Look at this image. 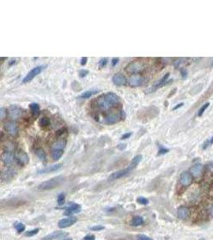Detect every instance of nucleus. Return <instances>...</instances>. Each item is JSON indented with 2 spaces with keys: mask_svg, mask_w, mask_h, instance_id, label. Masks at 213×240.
<instances>
[{
  "mask_svg": "<svg viewBox=\"0 0 213 240\" xmlns=\"http://www.w3.org/2000/svg\"><path fill=\"white\" fill-rule=\"evenodd\" d=\"M95 107L97 110L107 112L109 114L113 110V108L121 105V98L117 94L113 92H107L102 94L94 100Z\"/></svg>",
  "mask_w": 213,
  "mask_h": 240,
  "instance_id": "obj_1",
  "label": "nucleus"
},
{
  "mask_svg": "<svg viewBox=\"0 0 213 240\" xmlns=\"http://www.w3.org/2000/svg\"><path fill=\"white\" fill-rule=\"evenodd\" d=\"M125 119V113L124 112L123 110L119 109L106 114V115L103 119L104 120L102 123L106 125H112V124L117 123Z\"/></svg>",
  "mask_w": 213,
  "mask_h": 240,
  "instance_id": "obj_2",
  "label": "nucleus"
},
{
  "mask_svg": "<svg viewBox=\"0 0 213 240\" xmlns=\"http://www.w3.org/2000/svg\"><path fill=\"white\" fill-rule=\"evenodd\" d=\"M63 177H56V178H53V179H49L42 183L38 186V189H40V190H51V189H53L55 187H58L60 184L63 183Z\"/></svg>",
  "mask_w": 213,
  "mask_h": 240,
  "instance_id": "obj_3",
  "label": "nucleus"
},
{
  "mask_svg": "<svg viewBox=\"0 0 213 240\" xmlns=\"http://www.w3.org/2000/svg\"><path fill=\"white\" fill-rule=\"evenodd\" d=\"M129 86L131 87H138L140 86L146 85L148 81L145 77L141 76L140 74H133L131 75L129 79L127 80Z\"/></svg>",
  "mask_w": 213,
  "mask_h": 240,
  "instance_id": "obj_4",
  "label": "nucleus"
},
{
  "mask_svg": "<svg viewBox=\"0 0 213 240\" xmlns=\"http://www.w3.org/2000/svg\"><path fill=\"white\" fill-rule=\"evenodd\" d=\"M143 69V65L139 61L131 62L125 67V71L130 74H138Z\"/></svg>",
  "mask_w": 213,
  "mask_h": 240,
  "instance_id": "obj_5",
  "label": "nucleus"
},
{
  "mask_svg": "<svg viewBox=\"0 0 213 240\" xmlns=\"http://www.w3.org/2000/svg\"><path fill=\"white\" fill-rule=\"evenodd\" d=\"M44 68H45V66L41 65V66H38V67L33 68L32 70H30L27 75L24 77L23 83H29L30 81H32L35 77L38 76L39 74H41V72L43 70Z\"/></svg>",
  "mask_w": 213,
  "mask_h": 240,
  "instance_id": "obj_6",
  "label": "nucleus"
},
{
  "mask_svg": "<svg viewBox=\"0 0 213 240\" xmlns=\"http://www.w3.org/2000/svg\"><path fill=\"white\" fill-rule=\"evenodd\" d=\"M1 159H2V162L5 165H7V167L11 166L16 161V159H15V154H13L12 151L4 150L3 153L2 154Z\"/></svg>",
  "mask_w": 213,
  "mask_h": 240,
  "instance_id": "obj_7",
  "label": "nucleus"
},
{
  "mask_svg": "<svg viewBox=\"0 0 213 240\" xmlns=\"http://www.w3.org/2000/svg\"><path fill=\"white\" fill-rule=\"evenodd\" d=\"M9 115L12 119L15 120L19 119L23 114V110L20 107H18L16 105H11L9 107Z\"/></svg>",
  "mask_w": 213,
  "mask_h": 240,
  "instance_id": "obj_8",
  "label": "nucleus"
},
{
  "mask_svg": "<svg viewBox=\"0 0 213 240\" xmlns=\"http://www.w3.org/2000/svg\"><path fill=\"white\" fill-rule=\"evenodd\" d=\"M15 159L16 162L21 166H25L29 163V156L23 150H18L15 152Z\"/></svg>",
  "mask_w": 213,
  "mask_h": 240,
  "instance_id": "obj_9",
  "label": "nucleus"
},
{
  "mask_svg": "<svg viewBox=\"0 0 213 240\" xmlns=\"http://www.w3.org/2000/svg\"><path fill=\"white\" fill-rule=\"evenodd\" d=\"M133 170V167H130L129 166V167L125 168V169H123V170L116 171V172H114V173H113L111 175H110V178H109V180H110V181H113V180L119 179L122 178V177L126 176L127 174H129Z\"/></svg>",
  "mask_w": 213,
  "mask_h": 240,
  "instance_id": "obj_10",
  "label": "nucleus"
},
{
  "mask_svg": "<svg viewBox=\"0 0 213 240\" xmlns=\"http://www.w3.org/2000/svg\"><path fill=\"white\" fill-rule=\"evenodd\" d=\"M169 76H170V74L169 73H166L164 75L161 79H160V80H159V82L157 83L156 85H154L152 88H150L149 90H146V92H148L147 94H149V93H152L153 91H155V90H157L158 88H160V87H162L163 86H164V85H166L167 83H168V81H169Z\"/></svg>",
  "mask_w": 213,
  "mask_h": 240,
  "instance_id": "obj_11",
  "label": "nucleus"
},
{
  "mask_svg": "<svg viewBox=\"0 0 213 240\" xmlns=\"http://www.w3.org/2000/svg\"><path fill=\"white\" fill-rule=\"evenodd\" d=\"M16 174V170L12 167H7L6 169H4L2 171V180L5 182H8L13 179V177Z\"/></svg>",
  "mask_w": 213,
  "mask_h": 240,
  "instance_id": "obj_12",
  "label": "nucleus"
},
{
  "mask_svg": "<svg viewBox=\"0 0 213 240\" xmlns=\"http://www.w3.org/2000/svg\"><path fill=\"white\" fill-rule=\"evenodd\" d=\"M4 129L6 130L7 133L10 134V135H16L18 131L17 124L13 121L7 122L4 125Z\"/></svg>",
  "mask_w": 213,
  "mask_h": 240,
  "instance_id": "obj_13",
  "label": "nucleus"
},
{
  "mask_svg": "<svg viewBox=\"0 0 213 240\" xmlns=\"http://www.w3.org/2000/svg\"><path fill=\"white\" fill-rule=\"evenodd\" d=\"M127 79L125 76L122 74H116L115 75H113L112 78V81L114 85H116L117 87H120V86H124L127 83Z\"/></svg>",
  "mask_w": 213,
  "mask_h": 240,
  "instance_id": "obj_14",
  "label": "nucleus"
},
{
  "mask_svg": "<svg viewBox=\"0 0 213 240\" xmlns=\"http://www.w3.org/2000/svg\"><path fill=\"white\" fill-rule=\"evenodd\" d=\"M77 221L76 218L74 217H70V218H66V219H64L59 221L58 223V227L60 228H66V227H70L72 226L73 224L75 223V222Z\"/></svg>",
  "mask_w": 213,
  "mask_h": 240,
  "instance_id": "obj_15",
  "label": "nucleus"
},
{
  "mask_svg": "<svg viewBox=\"0 0 213 240\" xmlns=\"http://www.w3.org/2000/svg\"><path fill=\"white\" fill-rule=\"evenodd\" d=\"M62 167V163H58L54 164L53 166H50V167H46L45 169L38 170L37 173L42 174H48V173H52V172H55L57 170H58L60 168Z\"/></svg>",
  "mask_w": 213,
  "mask_h": 240,
  "instance_id": "obj_16",
  "label": "nucleus"
},
{
  "mask_svg": "<svg viewBox=\"0 0 213 240\" xmlns=\"http://www.w3.org/2000/svg\"><path fill=\"white\" fill-rule=\"evenodd\" d=\"M180 182L183 186H188L192 183V176L188 172H184L181 174L180 178Z\"/></svg>",
  "mask_w": 213,
  "mask_h": 240,
  "instance_id": "obj_17",
  "label": "nucleus"
},
{
  "mask_svg": "<svg viewBox=\"0 0 213 240\" xmlns=\"http://www.w3.org/2000/svg\"><path fill=\"white\" fill-rule=\"evenodd\" d=\"M66 233H65L63 231H54L53 233L50 234H48L47 236L42 239V240H53L55 239H58V238H62V237L66 236Z\"/></svg>",
  "mask_w": 213,
  "mask_h": 240,
  "instance_id": "obj_18",
  "label": "nucleus"
},
{
  "mask_svg": "<svg viewBox=\"0 0 213 240\" xmlns=\"http://www.w3.org/2000/svg\"><path fill=\"white\" fill-rule=\"evenodd\" d=\"M66 141L64 139H58L57 140L55 143H53L51 146V150H64V148L66 147Z\"/></svg>",
  "mask_w": 213,
  "mask_h": 240,
  "instance_id": "obj_19",
  "label": "nucleus"
},
{
  "mask_svg": "<svg viewBox=\"0 0 213 240\" xmlns=\"http://www.w3.org/2000/svg\"><path fill=\"white\" fill-rule=\"evenodd\" d=\"M81 210V207L78 204H72L70 207H68L65 211L66 215H70L73 213H78Z\"/></svg>",
  "mask_w": 213,
  "mask_h": 240,
  "instance_id": "obj_20",
  "label": "nucleus"
},
{
  "mask_svg": "<svg viewBox=\"0 0 213 240\" xmlns=\"http://www.w3.org/2000/svg\"><path fill=\"white\" fill-rule=\"evenodd\" d=\"M202 168H203L202 164L198 163L195 164V165L191 168V173H192V174L193 176L197 177L200 173H201Z\"/></svg>",
  "mask_w": 213,
  "mask_h": 240,
  "instance_id": "obj_21",
  "label": "nucleus"
},
{
  "mask_svg": "<svg viewBox=\"0 0 213 240\" xmlns=\"http://www.w3.org/2000/svg\"><path fill=\"white\" fill-rule=\"evenodd\" d=\"M99 90H86L83 93H82L78 96L79 99H90V97H92L94 94H96L97 93H98Z\"/></svg>",
  "mask_w": 213,
  "mask_h": 240,
  "instance_id": "obj_22",
  "label": "nucleus"
},
{
  "mask_svg": "<svg viewBox=\"0 0 213 240\" xmlns=\"http://www.w3.org/2000/svg\"><path fill=\"white\" fill-rule=\"evenodd\" d=\"M30 109L34 116L37 117L39 115V114H40V108H39V105L38 104L36 103H33L30 104Z\"/></svg>",
  "mask_w": 213,
  "mask_h": 240,
  "instance_id": "obj_23",
  "label": "nucleus"
},
{
  "mask_svg": "<svg viewBox=\"0 0 213 240\" xmlns=\"http://www.w3.org/2000/svg\"><path fill=\"white\" fill-rule=\"evenodd\" d=\"M189 214V210L187 209L186 207H180L178 210V216L181 219H184Z\"/></svg>",
  "mask_w": 213,
  "mask_h": 240,
  "instance_id": "obj_24",
  "label": "nucleus"
},
{
  "mask_svg": "<svg viewBox=\"0 0 213 240\" xmlns=\"http://www.w3.org/2000/svg\"><path fill=\"white\" fill-rule=\"evenodd\" d=\"M64 154V150H51V156L53 160L60 159V158Z\"/></svg>",
  "mask_w": 213,
  "mask_h": 240,
  "instance_id": "obj_25",
  "label": "nucleus"
},
{
  "mask_svg": "<svg viewBox=\"0 0 213 240\" xmlns=\"http://www.w3.org/2000/svg\"><path fill=\"white\" fill-rule=\"evenodd\" d=\"M34 152H35V154L37 155V157H38L41 161H45V160H46L47 156H46V153H45L43 149H42V148H38V149H36V150H34Z\"/></svg>",
  "mask_w": 213,
  "mask_h": 240,
  "instance_id": "obj_26",
  "label": "nucleus"
},
{
  "mask_svg": "<svg viewBox=\"0 0 213 240\" xmlns=\"http://www.w3.org/2000/svg\"><path fill=\"white\" fill-rule=\"evenodd\" d=\"M38 123H39V127H42V128H46V127H47L50 125V119H49V118H47V117H42V119H40Z\"/></svg>",
  "mask_w": 213,
  "mask_h": 240,
  "instance_id": "obj_27",
  "label": "nucleus"
},
{
  "mask_svg": "<svg viewBox=\"0 0 213 240\" xmlns=\"http://www.w3.org/2000/svg\"><path fill=\"white\" fill-rule=\"evenodd\" d=\"M141 160H142V155H141V154H138V155H137L136 157H134V159H133L132 160V162H131L130 167H132L133 169H134V168L137 167V165L141 162Z\"/></svg>",
  "mask_w": 213,
  "mask_h": 240,
  "instance_id": "obj_28",
  "label": "nucleus"
},
{
  "mask_svg": "<svg viewBox=\"0 0 213 240\" xmlns=\"http://www.w3.org/2000/svg\"><path fill=\"white\" fill-rule=\"evenodd\" d=\"M143 223L144 220L141 217H135L133 219V221H132V225L137 227V226H140V225H142Z\"/></svg>",
  "mask_w": 213,
  "mask_h": 240,
  "instance_id": "obj_29",
  "label": "nucleus"
},
{
  "mask_svg": "<svg viewBox=\"0 0 213 240\" xmlns=\"http://www.w3.org/2000/svg\"><path fill=\"white\" fill-rule=\"evenodd\" d=\"M209 105H210L209 103H206L203 104V106L200 108L199 111H198V116H202V115H203V114L204 113V111L208 109V107H209Z\"/></svg>",
  "mask_w": 213,
  "mask_h": 240,
  "instance_id": "obj_30",
  "label": "nucleus"
},
{
  "mask_svg": "<svg viewBox=\"0 0 213 240\" xmlns=\"http://www.w3.org/2000/svg\"><path fill=\"white\" fill-rule=\"evenodd\" d=\"M108 63V59L107 58H102L99 61V63H98V67L101 69L105 67Z\"/></svg>",
  "mask_w": 213,
  "mask_h": 240,
  "instance_id": "obj_31",
  "label": "nucleus"
},
{
  "mask_svg": "<svg viewBox=\"0 0 213 240\" xmlns=\"http://www.w3.org/2000/svg\"><path fill=\"white\" fill-rule=\"evenodd\" d=\"M89 74V70H86V69H82V70H79L78 72V75L80 77L81 79H83L85 77H86Z\"/></svg>",
  "mask_w": 213,
  "mask_h": 240,
  "instance_id": "obj_32",
  "label": "nucleus"
},
{
  "mask_svg": "<svg viewBox=\"0 0 213 240\" xmlns=\"http://www.w3.org/2000/svg\"><path fill=\"white\" fill-rule=\"evenodd\" d=\"M15 229L18 233H22L25 230V226L23 223H17L15 225Z\"/></svg>",
  "mask_w": 213,
  "mask_h": 240,
  "instance_id": "obj_33",
  "label": "nucleus"
},
{
  "mask_svg": "<svg viewBox=\"0 0 213 240\" xmlns=\"http://www.w3.org/2000/svg\"><path fill=\"white\" fill-rule=\"evenodd\" d=\"M168 152V149H167L165 147L160 146L159 147V151H158V155H161V154H164Z\"/></svg>",
  "mask_w": 213,
  "mask_h": 240,
  "instance_id": "obj_34",
  "label": "nucleus"
},
{
  "mask_svg": "<svg viewBox=\"0 0 213 240\" xmlns=\"http://www.w3.org/2000/svg\"><path fill=\"white\" fill-rule=\"evenodd\" d=\"M64 202H65V195H64V194H60L58 198V203L59 205H62Z\"/></svg>",
  "mask_w": 213,
  "mask_h": 240,
  "instance_id": "obj_35",
  "label": "nucleus"
},
{
  "mask_svg": "<svg viewBox=\"0 0 213 240\" xmlns=\"http://www.w3.org/2000/svg\"><path fill=\"white\" fill-rule=\"evenodd\" d=\"M39 231V229H34V230H30V231H27V233L25 234V235L26 236H33V235H34V234H36Z\"/></svg>",
  "mask_w": 213,
  "mask_h": 240,
  "instance_id": "obj_36",
  "label": "nucleus"
},
{
  "mask_svg": "<svg viewBox=\"0 0 213 240\" xmlns=\"http://www.w3.org/2000/svg\"><path fill=\"white\" fill-rule=\"evenodd\" d=\"M5 116H7V109L4 107H1L0 108V117L2 119H3Z\"/></svg>",
  "mask_w": 213,
  "mask_h": 240,
  "instance_id": "obj_37",
  "label": "nucleus"
},
{
  "mask_svg": "<svg viewBox=\"0 0 213 240\" xmlns=\"http://www.w3.org/2000/svg\"><path fill=\"white\" fill-rule=\"evenodd\" d=\"M137 240H153L152 239H150L149 237L145 236L144 234H139L137 236Z\"/></svg>",
  "mask_w": 213,
  "mask_h": 240,
  "instance_id": "obj_38",
  "label": "nucleus"
},
{
  "mask_svg": "<svg viewBox=\"0 0 213 240\" xmlns=\"http://www.w3.org/2000/svg\"><path fill=\"white\" fill-rule=\"evenodd\" d=\"M66 128H62V129H60V130H58L57 131V137L62 136V135L64 133H66Z\"/></svg>",
  "mask_w": 213,
  "mask_h": 240,
  "instance_id": "obj_39",
  "label": "nucleus"
},
{
  "mask_svg": "<svg viewBox=\"0 0 213 240\" xmlns=\"http://www.w3.org/2000/svg\"><path fill=\"white\" fill-rule=\"evenodd\" d=\"M180 74H181V76H182L183 79H185L188 76V71L184 68H181L180 69Z\"/></svg>",
  "mask_w": 213,
  "mask_h": 240,
  "instance_id": "obj_40",
  "label": "nucleus"
},
{
  "mask_svg": "<svg viewBox=\"0 0 213 240\" xmlns=\"http://www.w3.org/2000/svg\"><path fill=\"white\" fill-rule=\"evenodd\" d=\"M119 62V58H113L112 61H111V66L112 67H115Z\"/></svg>",
  "mask_w": 213,
  "mask_h": 240,
  "instance_id": "obj_41",
  "label": "nucleus"
},
{
  "mask_svg": "<svg viewBox=\"0 0 213 240\" xmlns=\"http://www.w3.org/2000/svg\"><path fill=\"white\" fill-rule=\"evenodd\" d=\"M137 201H138V203L140 204H147L148 203V199H145V198H139L138 199H137Z\"/></svg>",
  "mask_w": 213,
  "mask_h": 240,
  "instance_id": "obj_42",
  "label": "nucleus"
},
{
  "mask_svg": "<svg viewBox=\"0 0 213 240\" xmlns=\"http://www.w3.org/2000/svg\"><path fill=\"white\" fill-rule=\"evenodd\" d=\"M104 227L102 226H95V227H93L90 228V230H93V231H97V230H103Z\"/></svg>",
  "mask_w": 213,
  "mask_h": 240,
  "instance_id": "obj_43",
  "label": "nucleus"
},
{
  "mask_svg": "<svg viewBox=\"0 0 213 240\" xmlns=\"http://www.w3.org/2000/svg\"><path fill=\"white\" fill-rule=\"evenodd\" d=\"M131 135H132V133H131V132L124 134L123 135L121 136V139H127L130 138V137H131Z\"/></svg>",
  "mask_w": 213,
  "mask_h": 240,
  "instance_id": "obj_44",
  "label": "nucleus"
},
{
  "mask_svg": "<svg viewBox=\"0 0 213 240\" xmlns=\"http://www.w3.org/2000/svg\"><path fill=\"white\" fill-rule=\"evenodd\" d=\"M87 61H88V58L87 57H82L81 59V65L82 66H85L87 63Z\"/></svg>",
  "mask_w": 213,
  "mask_h": 240,
  "instance_id": "obj_45",
  "label": "nucleus"
},
{
  "mask_svg": "<svg viewBox=\"0 0 213 240\" xmlns=\"http://www.w3.org/2000/svg\"><path fill=\"white\" fill-rule=\"evenodd\" d=\"M126 144L125 143H121V144H118V146H117V148L119 149V150H124L125 148H126Z\"/></svg>",
  "mask_w": 213,
  "mask_h": 240,
  "instance_id": "obj_46",
  "label": "nucleus"
},
{
  "mask_svg": "<svg viewBox=\"0 0 213 240\" xmlns=\"http://www.w3.org/2000/svg\"><path fill=\"white\" fill-rule=\"evenodd\" d=\"M184 106V103H180L177 104L176 107H174L173 108V110H177V109H179V108H180L181 107H183Z\"/></svg>",
  "mask_w": 213,
  "mask_h": 240,
  "instance_id": "obj_47",
  "label": "nucleus"
},
{
  "mask_svg": "<svg viewBox=\"0 0 213 240\" xmlns=\"http://www.w3.org/2000/svg\"><path fill=\"white\" fill-rule=\"evenodd\" d=\"M94 236L93 235H86L84 238V240H94Z\"/></svg>",
  "mask_w": 213,
  "mask_h": 240,
  "instance_id": "obj_48",
  "label": "nucleus"
},
{
  "mask_svg": "<svg viewBox=\"0 0 213 240\" xmlns=\"http://www.w3.org/2000/svg\"><path fill=\"white\" fill-rule=\"evenodd\" d=\"M15 63H16V59H11L10 62H9V65H10V66H11V65H14V64H15Z\"/></svg>",
  "mask_w": 213,
  "mask_h": 240,
  "instance_id": "obj_49",
  "label": "nucleus"
},
{
  "mask_svg": "<svg viewBox=\"0 0 213 240\" xmlns=\"http://www.w3.org/2000/svg\"><path fill=\"white\" fill-rule=\"evenodd\" d=\"M176 91H177V89H174L173 90H172V92H171V94H170L169 95H168V97H171L172 95H173V94H175V92H176Z\"/></svg>",
  "mask_w": 213,
  "mask_h": 240,
  "instance_id": "obj_50",
  "label": "nucleus"
},
{
  "mask_svg": "<svg viewBox=\"0 0 213 240\" xmlns=\"http://www.w3.org/2000/svg\"><path fill=\"white\" fill-rule=\"evenodd\" d=\"M209 140H210V144H211V145L213 144V136L211 137V138L209 139Z\"/></svg>",
  "mask_w": 213,
  "mask_h": 240,
  "instance_id": "obj_51",
  "label": "nucleus"
},
{
  "mask_svg": "<svg viewBox=\"0 0 213 240\" xmlns=\"http://www.w3.org/2000/svg\"><path fill=\"white\" fill-rule=\"evenodd\" d=\"M64 240H72L71 239H64Z\"/></svg>",
  "mask_w": 213,
  "mask_h": 240,
  "instance_id": "obj_52",
  "label": "nucleus"
},
{
  "mask_svg": "<svg viewBox=\"0 0 213 240\" xmlns=\"http://www.w3.org/2000/svg\"><path fill=\"white\" fill-rule=\"evenodd\" d=\"M212 213H213V208H212Z\"/></svg>",
  "mask_w": 213,
  "mask_h": 240,
  "instance_id": "obj_53",
  "label": "nucleus"
}]
</instances>
